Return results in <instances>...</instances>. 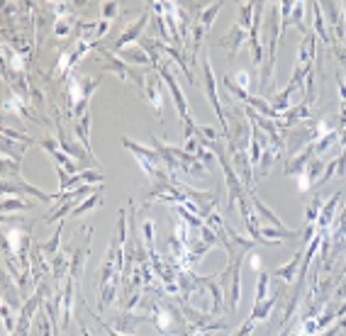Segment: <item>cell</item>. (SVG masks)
Masks as SVG:
<instances>
[{
  "mask_svg": "<svg viewBox=\"0 0 346 336\" xmlns=\"http://www.w3.org/2000/svg\"><path fill=\"white\" fill-rule=\"evenodd\" d=\"M122 144H124V149H129V151L139 159V166L144 168L146 175H156V173H159V164H161V159H159L154 151H149V149H144V146H139V144L129 141L127 137H122Z\"/></svg>",
  "mask_w": 346,
  "mask_h": 336,
  "instance_id": "6da1fadb",
  "label": "cell"
},
{
  "mask_svg": "<svg viewBox=\"0 0 346 336\" xmlns=\"http://www.w3.org/2000/svg\"><path fill=\"white\" fill-rule=\"evenodd\" d=\"M146 95H149L156 114H161V90H159V78L156 76H146Z\"/></svg>",
  "mask_w": 346,
  "mask_h": 336,
  "instance_id": "7a4b0ae2",
  "label": "cell"
},
{
  "mask_svg": "<svg viewBox=\"0 0 346 336\" xmlns=\"http://www.w3.org/2000/svg\"><path fill=\"white\" fill-rule=\"evenodd\" d=\"M161 73H164L166 83L171 85L173 98H175V108H178V112H180V117H183V119H188V110H185V98H183V93L178 90V85H175V81H173V76L169 73V71H166V68H161Z\"/></svg>",
  "mask_w": 346,
  "mask_h": 336,
  "instance_id": "3957f363",
  "label": "cell"
},
{
  "mask_svg": "<svg viewBox=\"0 0 346 336\" xmlns=\"http://www.w3.org/2000/svg\"><path fill=\"white\" fill-rule=\"evenodd\" d=\"M142 29H144V17H142V20H139V22H137V25H134V27H127V29H124V34H122V37H119V39H117L115 49H122V47H124V44H127V42H129V39H137V37H139V32H142Z\"/></svg>",
  "mask_w": 346,
  "mask_h": 336,
  "instance_id": "277c9868",
  "label": "cell"
},
{
  "mask_svg": "<svg viewBox=\"0 0 346 336\" xmlns=\"http://www.w3.org/2000/svg\"><path fill=\"white\" fill-rule=\"evenodd\" d=\"M100 205V193H95V195L86 197V202L83 205H78L76 210H73V217H81V215H86L88 210H93V207H98Z\"/></svg>",
  "mask_w": 346,
  "mask_h": 336,
  "instance_id": "5b68a950",
  "label": "cell"
},
{
  "mask_svg": "<svg viewBox=\"0 0 346 336\" xmlns=\"http://www.w3.org/2000/svg\"><path fill=\"white\" fill-rule=\"evenodd\" d=\"M32 205L29 202H25V200H2V215H7L10 210H29Z\"/></svg>",
  "mask_w": 346,
  "mask_h": 336,
  "instance_id": "8992f818",
  "label": "cell"
},
{
  "mask_svg": "<svg viewBox=\"0 0 346 336\" xmlns=\"http://www.w3.org/2000/svg\"><path fill=\"white\" fill-rule=\"evenodd\" d=\"M297 266H300V256H295L290 266H283V268H278V271H276V276H283L286 280H290V278H292V273L297 271Z\"/></svg>",
  "mask_w": 346,
  "mask_h": 336,
  "instance_id": "52a82bcc",
  "label": "cell"
},
{
  "mask_svg": "<svg viewBox=\"0 0 346 336\" xmlns=\"http://www.w3.org/2000/svg\"><path fill=\"white\" fill-rule=\"evenodd\" d=\"M58 234H61V226H58L57 236H54L52 241H47V244H39V246H42V251H44V253H49L52 258H54V256H57V251H58Z\"/></svg>",
  "mask_w": 346,
  "mask_h": 336,
  "instance_id": "ba28073f",
  "label": "cell"
},
{
  "mask_svg": "<svg viewBox=\"0 0 346 336\" xmlns=\"http://www.w3.org/2000/svg\"><path fill=\"white\" fill-rule=\"evenodd\" d=\"M81 183H95V180H103V173H93V170H83L78 173Z\"/></svg>",
  "mask_w": 346,
  "mask_h": 336,
  "instance_id": "9c48e42d",
  "label": "cell"
},
{
  "mask_svg": "<svg viewBox=\"0 0 346 336\" xmlns=\"http://www.w3.org/2000/svg\"><path fill=\"white\" fill-rule=\"evenodd\" d=\"M127 58H129V61H137V63H146V56H144V52H139V49H129V52H127Z\"/></svg>",
  "mask_w": 346,
  "mask_h": 336,
  "instance_id": "30bf717a",
  "label": "cell"
},
{
  "mask_svg": "<svg viewBox=\"0 0 346 336\" xmlns=\"http://www.w3.org/2000/svg\"><path fill=\"white\" fill-rule=\"evenodd\" d=\"M117 12V2H105L103 5V15H105V22H108V17H115Z\"/></svg>",
  "mask_w": 346,
  "mask_h": 336,
  "instance_id": "8fae6325",
  "label": "cell"
},
{
  "mask_svg": "<svg viewBox=\"0 0 346 336\" xmlns=\"http://www.w3.org/2000/svg\"><path fill=\"white\" fill-rule=\"evenodd\" d=\"M68 29H71V27H68L63 20H58L57 27H54V34H57V37H66V34H68Z\"/></svg>",
  "mask_w": 346,
  "mask_h": 336,
  "instance_id": "7c38bea8",
  "label": "cell"
}]
</instances>
